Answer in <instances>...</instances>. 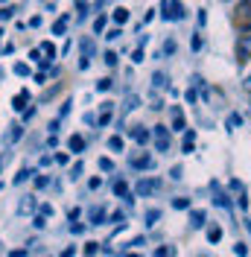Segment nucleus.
<instances>
[{
	"instance_id": "obj_15",
	"label": "nucleus",
	"mask_w": 251,
	"mask_h": 257,
	"mask_svg": "<svg viewBox=\"0 0 251 257\" xmlns=\"http://www.w3.org/2000/svg\"><path fill=\"white\" fill-rule=\"evenodd\" d=\"M173 128L175 132H184V117H181L178 108H173Z\"/></svg>"
},
{
	"instance_id": "obj_36",
	"label": "nucleus",
	"mask_w": 251,
	"mask_h": 257,
	"mask_svg": "<svg viewBox=\"0 0 251 257\" xmlns=\"http://www.w3.org/2000/svg\"><path fill=\"white\" fill-rule=\"evenodd\" d=\"M47 184H50L47 176H38V178H35V187H47Z\"/></svg>"
},
{
	"instance_id": "obj_24",
	"label": "nucleus",
	"mask_w": 251,
	"mask_h": 257,
	"mask_svg": "<svg viewBox=\"0 0 251 257\" xmlns=\"http://www.w3.org/2000/svg\"><path fill=\"white\" fill-rule=\"evenodd\" d=\"M234 254L236 257H245V254H248V245H245V242H236V245H234Z\"/></svg>"
},
{
	"instance_id": "obj_46",
	"label": "nucleus",
	"mask_w": 251,
	"mask_h": 257,
	"mask_svg": "<svg viewBox=\"0 0 251 257\" xmlns=\"http://www.w3.org/2000/svg\"><path fill=\"white\" fill-rule=\"evenodd\" d=\"M225 3H231V0H225Z\"/></svg>"
},
{
	"instance_id": "obj_4",
	"label": "nucleus",
	"mask_w": 251,
	"mask_h": 257,
	"mask_svg": "<svg viewBox=\"0 0 251 257\" xmlns=\"http://www.w3.org/2000/svg\"><path fill=\"white\" fill-rule=\"evenodd\" d=\"M158 187H161V178H141L135 190H138V196H149V193H155Z\"/></svg>"
},
{
	"instance_id": "obj_29",
	"label": "nucleus",
	"mask_w": 251,
	"mask_h": 257,
	"mask_svg": "<svg viewBox=\"0 0 251 257\" xmlns=\"http://www.w3.org/2000/svg\"><path fill=\"white\" fill-rule=\"evenodd\" d=\"M105 64H108V67H114V64H117V53H114V50H108V53H105Z\"/></svg>"
},
{
	"instance_id": "obj_22",
	"label": "nucleus",
	"mask_w": 251,
	"mask_h": 257,
	"mask_svg": "<svg viewBox=\"0 0 251 257\" xmlns=\"http://www.w3.org/2000/svg\"><path fill=\"white\" fill-rule=\"evenodd\" d=\"M105 24H108V18H105V15H99V18L94 21V32H96V35H99V32L105 30Z\"/></svg>"
},
{
	"instance_id": "obj_23",
	"label": "nucleus",
	"mask_w": 251,
	"mask_h": 257,
	"mask_svg": "<svg viewBox=\"0 0 251 257\" xmlns=\"http://www.w3.org/2000/svg\"><path fill=\"white\" fill-rule=\"evenodd\" d=\"M99 170H102V173H111V170H114V161L111 158H99Z\"/></svg>"
},
{
	"instance_id": "obj_3",
	"label": "nucleus",
	"mask_w": 251,
	"mask_h": 257,
	"mask_svg": "<svg viewBox=\"0 0 251 257\" xmlns=\"http://www.w3.org/2000/svg\"><path fill=\"white\" fill-rule=\"evenodd\" d=\"M210 190H213V202H216L219 208L231 210V199L225 196V190H222V184H219V181H210Z\"/></svg>"
},
{
	"instance_id": "obj_41",
	"label": "nucleus",
	"mask_w": 251,
	"mask_h": 257,
	"mask_svg": "<svg viewBox=\"0 0 251 257\" xmlns=\"http://www.w3.org/2000/svg\"><path fill=\"white\" fill-rule=\"evenodd\" d=\"M30 59H32V62H44V59H41V50H32Z\"/></svg>"
},
{
	"instance_id": "obj_44",
	"label": "nucleus",
	"mask_w": 251,
	"mask_h": 257,
	"mask_svg": "<svg viewBox=\"0 0 251 257\" xmlns=\"http://www.w3.org/2000/svg\"><path fill=\"white\" fill-rule=\"evenodd\" d=\"M73 254H76V248H64L62 251V257H73Z\"/></svg>"
},
{
	"instance_id": "obj_13",
	"label": "nucleus",
	"mask_w": 251,
	"mask_h": 257,
	"mask_svg": "<svg viewBox=\"0 0 251 257\" xmlns=\"http://www.w3.org/2000/svg\"><path fill=\"white\" fill-rule=\"evenodd\" d=\"M41 53H47V62H53L56 59V47H53V41H41Z\"/></svg>"
},
{
	"instance_id": "obj_32",
	"label": "nucleus",
	"mask_w": 251,
	"mask_h": 257,
	"mask_svg": "<svg viewBox=\"0 0 251 257\" xmlns=\"http://www.w3.org/2000/svg\"><path fill=\"white\" fill-rule=\"evenodd\" d=\"M143 59H146V56H143V50H141V47H138L135 53H132V62H135V64H141Z\"/></svg>"
},
{
	"instance_id": "obj_27",
	"label": "nucleus",
	"mask_w": 251,
	"mask_h": 257,
	"mask_svg": "<svg viewBox=\"0 0 251 257\" xmlns=\"http://www.w3.org/2000/svg\"><path fill=\"white\" fill-rule=\"evenodd\" d=\"M96 91H102V94L111 91V79H99V82H96Z\"/></svg>"
},
{
	"instance_id": "obj_5",
	"label": "nucleus",
	"mask_w": 251,
	"mask_h": 257,
	"mask_svg": "<svg viewBox=\"0 0 251 257\" xmlns=\"http://www.w3.org/2000/svg\"><path fill=\"white\" fill-rule=\"evenodd\" d=\"M155 138H158V149L161 152L170 149V132H167V126H155Z\"/></svg>"
},
{
	"instance_id": "obj_19",
	"label": "nucleus",
	"mask_w": 251,
	"mask_h": 257,
	"mask_svg": "<svg viewBox=\"0 0 251 257\" xmlns=\"http://www.w3.org/2000/svg\"><path fill=\"white\" fill-rule=\"evenodd\" d=\"M173 208H175V210H190V199H184V196H178V199L173 202Z\"/></svg>"
},
{
	"instance_id": "obj_16",
	"label": "nucleus",
	"mask_w": 251,
	"mask_h": 257,
	"mask_svg": "<svg viewBox=\"0 0 251 257\" xmlns=\"http://www.w3.org/2000/svg\"><path fill=\"white\" fill-rule=\"evenodd\" d=\"M123 138H120V135H114V138H111V141H108V149H111V152H123Z\"/></svg>"
},
{
	"instance_id": "obj_31",
	"label": "nucleus",
	"mask_w": 251,
	"mask_h": 257,
	"mask_svg": "<svg viewBox=\"0 0 251 257\" xmlns=\"http://www.w3.org/2000/svg\"><path fill=\"white\" fill-rule=\"evenodd\" d=\"M12 15H15V9H12V6H6V9H0V21H9Z\"/></svg>"
},
{
	"instance_id": "obj_40",
	"label": "nucleus",
	"mask_w": 251,
	"mask_h": 257,
	"mask_svg": "<svg viewBox=\"0 0 251 257\" xmlns=\"http://www.w3.org/2000/svg\"><path fill=\"white\" fill-rule=\"evenodd\" d=\"M41 216H53V205H41Z\"/></svg>"
},
{
	"instance_id": "obj_38",
	"label": "nucleus",
	"mask_w": 251,
	"mask_h": 257,
	"mask_svg": "<svg viewBox=\"0 0 251 257\" xmlns=\"http://www.w3.org/2000/svg\"><path fill=\"white\" fill-rule=\"evenodd\" d=\"M152 79H155V85H158V88H164V85H167V82H164V73H155Z\"/></svg>"
},
{
	"instance_id": "obj_1",
	"label": "nucleus",
	"mask_w": 251,
	"mask_h": 257,
	"mask_svg": "<svg viewBox=\"0 0 251 257\" xmlns=\"http://www.w3.org/2000/svg\"><path fill=\"white\" fill-rule=\"evenodd\" d=\"M251 59V24L242 27V32L236 35V62H248Z\"/></svg>"
},
{
	"instance_id": "obj_25",
	"label": "nucleus",
	"mask_w": 251,
	"mask_h": 257,
	"mask_svg": "<svg viewBox=\"0 0 251 257\" xmlns=\"http://www.w3.org/2000/svg\"><path fill=\"white\" fill-rule=\"evenodd\" d=\"M158 219H161V210H149L146 213V225H155Z\"/></svg>"
},
{
	"instance_id": "obj_7",
	"label": "nucleus",
	"mask_w": 251,
	"mask_h": 257,
	"mask_svg": "<svg viewBox=\"0 0 251 257\" xmlns=\"http://www.w3.org/2000/svg\"><path fill=\"white\" fill-rule=\"evenodd\" d=\"M204 219H207V213H204V210H190V225H193V228H202Z\"/></svg>"
},
{
	"instance_id": "obj_33",
	"label": "nucleus",
	"mask_w": 251,
	"mask_h": 257,
	"mask_svg": "<svg viewBox=\"0 0 251 257\" xmlns=\"http://www.w3.org/2000/svg\"><path fill=\"white\" fill-rule=\"evenodd\" d=\"M32 176H35V170H21V176H18L15 181H18V184H21L24 178H32Z\"/></svg>"
},
{
	"instance_id": "obj_37",
	"label": "nucleus",
	"mask_w": 251,
	"mask_h": 257,
	"mask_svg": "<svg viewBox=\"0 0 251 257\" xmlns=\"http://www.w3.org/2000/svg\"><path fill=\"white\" fill-rule=\"evenodd\" d=\"M70 234H85V225H73V222H70Z\"/></svg>"
},
{
	"instance_id": "obj_20",
	"label": "nucleus",
	"mask_w": 251,
	"mask_h": 257,
	"mask_svg": "<svg viewBox=\"0 0 251 257\" xmlns=\"http://www.w3.org/2000/svg\"><path fill=\"white\" fill-rule=\"evenodd\" d=\"M239 123H242V117H239V114H228V120H225V126H228V128H236Z\"/></svg>"
},
{
	"instance_id": "obj_28",
	"label": "nucleus",
	"mask_w": 251,
	"mask_h": 257,
	"mask_svg": "<svg viewBox=\"0 0 251 257\" xmlns=\"http://www.w3.org/2000/svg\"><path fill=\"white\" fill-rule=\"evenodd\" d=\"M126 190H129L126 181H117V184H114V193H117V196H126Z\"/></svg>"
},
{
	"instance_id": "obj_10",
	"label": "nucleus",
	"mask_w": 251,
	"mask_h": 257,
	"mask_svg": "<svg viewBox=\"0 0 251 257\" xmlns=\"http://www.w3.org/2000/svg\"><path fill=\"white\" fill-rule=\"evenodd\" d=\"M132 164H135V167H141V170H149L155 161H152V155H138V158H132Z\"/></svg>"
},
{
	"instance_id": "obj_8",
	"label": "nucleus",
	"mask_w": 251,
	"mask_h": 257,
	"mask_svg": "<svg viewBox=\"0 0 251 257\" xmlns=\"http://www.w3.org/2000/svg\"><path fill=\"white\" fill-rule=\"evenodd\" d=\"M67 24H70V15H62L59 21H56V24H53V35H64Z\"/></svg>"
},
{
	"instance_id": "obj_17",
	"label": "nucleus",
	"mask_w": 251,
	"mask_h": 257,
	"mask_svg": "<svg viewBox=\"0 0 251 257\" xmlns=\"http://www.w3.org/2000/svg\"><path fill=\"white\" fill-rule=\"evenodd\" d=\"M193 146H196V132H187L184 135V152H193Z\"/></svg>"
},
{
	"instance_id": "obj_14",
	"label": "nucleus",
	"mask_w": 251,
	"mask_h": 257,
	"mask_svg": "<svg viewBox=\"0 0 251 257\" xmlns=\"http://www.w3.org/2000/svg\"><path fill=\"white\" fill-rule=\"evenodd\" d=\"M207 240H210V242H219L222 240V228H219V225H210V228H207Z\"/></svg>"
},
{
	"instance_id": "obj_11",
	"label": "nucleus",
	"mask_w": 251,
	"mask_h": 257,
	"mask_svg": "<svg viewBox=\"0 0 251 257\" xmlns=\"http://www.w3.org/2000/svg\"><path fill=\"white\" fill-rule=\"evenodd\" d=\"M114 24H120V27H123L126 21H129V9H123V6H117V9H114Z\"/></svg>"
},
{
	"instance_id": "obj_34",
	"label": "nucleus",
	"mask_w": 251,
	"mask_h": 257,
	"mask_svg": "<svg viewBox=\"0 0 251 257\" xmlns=\"http://www.w3.org/2000/svg\"><path fill=\"white\" fill-rule=\"evenodd\" d=\"M32 225H35V228H44V225H47V216H41V213H38V216L32 219Z\"/></svg>"
},
{
	"instance_id": "obj_9",
	"label": "nucleus",
	"mask_w": 251,
	"mask_h": 257,
	"mask_svg": "<svg viewBox=\"0 0 251 257\" xmlns=\"http://www.w3.org/2000/svg\"><path fill=\"white\" fill-rule=\"evenodd\" d=\"M132 138H135L138 144H149V132H146L143 126H135V128H132Z\"/></svg>"
},
{
	"instance_id": "obj_12",
	"label": "nucleus",
	"mask_w": 251,
	"mask_h": 257,
	"mask_svg": "<svg viewBox=\"0 0 251 257\" xmlns=\"http://www.w3.org/2000/svg\"><path fill=\"white\" fill-rule=\"evenodd\" d=\"M236 15H239V18H245V21H251V0H242V3H239Z\"/></svg>"
},
{
	"instance_id": "obj_21",
	"label": "nucleus",
	"mask_w": 251,
	"mask_h": 257,
	"mask_svg": "<svg viewBox=\"0 0 251 257\" xmlns=\"http://www.w3.org/2000/svg\"><path fill=\"white\" fill-rule=\"evenodd\" d=\"M24 102H30V94H27V91L15 96V108H18V111H24Z\"/></svg>"
},
{
	"instance_id": "obj_6",
	"label": "nucleus",
	"mask_w": 251,
	"mask_h": 257,
	"mask_svg": "<svg viewBox=\"0 0 251 257\" xmlns=\"http://www.w3.org/2000/svg\"><path fill=\"white\" fill-rule=\"evenodd\" d=\"M67 146H70V152H73V155H79V152L85 149V138H82V135H73V138L67 141Z\"/></svg>"
},
{
	"instance_id": "obj_18",
	"label": "nucleus",
	"mask_w": 251,
	"mask_h": 257,
	"mask_svg": "<svg viewBox=\"0 0 251 257\" xmlns=\"http://www.w3.org/2000/svg\"><path fill=\"white\" fill-rule=\"evenodd\" d=\"M91 219H94V225L105 222V208H94L91 210Z\"/></svg>"
},
{
	"instance_id": "obj_39",
	"label": "nucleus",
	"mask_w": 251,
	"mask_h": 257,
	"mask_svg": "<svg viewBox=\"0 0 251 257\" xmlns=\"http://www.w3.org/2000/svg\"><path fill=\"white\" fill-rule=\"evenodd\" d=\"M79 176H82V164H76V167H73V173H70V178H73V181H76Z\"/></svg>"
},
{
	"instance_id": "obj_26",
	"label": "nucleus",
	"mask_w": 251,
	"mask_h": 257,
	"mask_svg": "<svg viewBox=\"0 0 251 257\" xmlns=\"http://www.w3.org/2000/svg\"><path fill=\"white\" fill-rule=\"evenodd\" d=\"M175 47H178V44H175L173 38H170V41H164V53H167V56H173V53H175Z\"/></svg>"
},
{
	"instance_id": "obj_35",
	"label": "nucleus",
	"mask_w": 251,
	"mask_h": 257,
	"mask_svg": "<svg viewBox=\"0 0 251 257\" xmlns=\"http://www.w3.org/2000/svg\"><path fill=\"white\" fill-rule=\"evenodd\" d=\"M120 35H123V30H111V32H105V38H108V41H117Z\"/></svg>"
},
{
	"instance_id": "obj_2",
	"label": "nucleus",
	"mask_w": 251,
	"mask_h": 257,
	"mask_svg": "<svg viewBox=\"0 0 251 257\" xmlns=\"http://www.w3.org/2000/svg\"><path fill=\"white\" fill-rule=\"evenodd\" d=\"M161 18L164 21H184V6L178 0H161Z\"/></svg>"
},
{
	"instance_id": "obj_45",
	"label": "nucleus",
	"mask_w": 251,
	"mask_h": 257,
	"mask_svg": "<svg viewBox=\"0 0 251 257\" xmlns=\"http://www.w3.org/2000/svg\"><path fill=\"white\" fill-rule=\"evenodd\" d=\"M242 85H245V88H248V91H251V70H248V73H245V82H242Z\"/></svg>"
},
{
	"instance_id": "obj_43",
	"label": "nucleus",
	"mask_w": 251,
	"mask_h": 257,
	"mask_svg": "<svg viewBox=\"0 0 251 257\" xmlns=\"http://www.w3.org/2000/svg\"><path fill=\"white\" fill-rule=\"evenodd\" d=\"M184 96H187V102H190V105L196 102V91H190V88H187V94H184Z\"/></svg>"
},
{
	"instance_id": "obj_42",
	"label": "nucleus",
	"mask_w": 251,
	"mask_h": 257,
	"mask_svg": "<svg viewBox=\"0 0 251 257\" xmlns=\"http://www.w3.org/2000/svg\"><path fill=\"white\" fill-rule=\"evenodd\" d=\"M9 257H27V248H15V251H9Z\"/></svg>"
},
{
	"instance_id": "obj_30",
	"label": "nucleus",
	"mask_w": 251,
	"mask_h": 257,
	"mask_svg": "<svg viewBox=\"0 0 251 257\" xmlns=\"http://www.w3.org/2000/svg\"><path fill=\"white\" fill-rule=\"evenodd\" d=\"M15 73H18V76H30V67H27V64H21V62H18V64H15Z\"/></svg>"
}]
</instances>
